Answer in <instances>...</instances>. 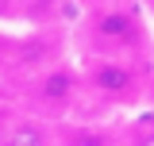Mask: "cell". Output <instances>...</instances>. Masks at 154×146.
Wrapping results in <instances>:
<instances>
[{"label": "cell", "instance_id": "3957f363", "mask_svg": "<svg viewBox=\"0 0 154 146\" xmlns=\"http://www.w3.org/2000/svg\"><path fill=\"white\" fill-rule=\"evenodd\" d=\"M73 92H77V77L62 65H54L38 77V104L42 108H66L73 100Z\"/></svg>", "mask_w": 154, "mask_h": 146}, {"label": "cell", "instance_id": "ba28073f", "mask_svg": "<svg viewBox=\"0 0 154 146\" xmlns=\"http://www.w3.org/2000/svg\"><path fill=\"white\" fill-rule=\"evenodd\" d=\"M146 8H150V12H154V0H146Z\"/></svg>", "mask_w": 154, "mask_h": 146}, {"label": "cell", "instance_id": "7a4b0ae2", "mask_svg": "<svg viewBox=\"0 0 154 146\" xmlns=\"http://www.w3.org/2000/svg\"><path fill=\"white\" fill-rule=\"evenodd\" d=\"M89 85H93L96 96L112 100V104H123V100H135L139 92V77L127 62L119 58H100L93 69H89Z\"/></svg>", "mask_w": 154, "mask_h": 146}, {"label": "cell", "instance_id": "5b68a950", "mask_svg": "<svg viewBox=\"0 0 154 146\" xmlns=\"http://www.w3.org/2000/svg\"><path fill=\"white\" fill-rule=\"evenodd\" d=\"M73 146H104V135H93V131H85V135H77Z\"/></svg>", "mask_w": 154, "mask_h": 146}, {"label": "cell", "instance_id": "277c9868", "mask_svg": "<svg viewBox=\"0 0 154 146\" xmlns=\"http://www.w3.org/2000/svg\"><path fill=\"white\" fill-rule=\"evenodd\" d=\"M0 146H54V138H50L46 123H38L31 115H19V119H12V123L4 127Z\"/></svg>", "mask_w": 154, "mask_h": 146}, {"label": "cell", "instance_id": "6da1fadb", "mask_svg": "<svg viewBox=\"0 0 154 146\" xmlns=\"http://www.w3.org/2000/svg\"><path fill=\"white\" fill-rule=\"evenodd\" d=\"M93 38L104 50H139L146 42V31L127 8H104L93 19Z\"/></svg>", "mask_w": 154, "mask_h": 146}, {"label": "cell", "instance_id": "8992f818", "mask_svg": "<svg viewBox=\"0 0 154 146\" xmlns=\"http://www.w3.org/2000/svg\"><path fill=\"white\" fill-rule=\"evenodd\" d=\"M135 146H154V123H150V127H139V135H135Z\"/></svg>", "mask_w": 154, "mask_h": 146}, {"label": "cell", "instance_id": "52a82bcc", "mask_svg": "<svg viewBox=\"0 0 154 146\" xmlns=\"http://www.w3.org/2000/svg\"><path fill=\"white\" fill-rule=\"evenodd\" d=\"M8 123H12V111L0 104V135H4V127H8Z\"/></svg>", "mask_w": 154, "mask_h": 146}]
</instances>
